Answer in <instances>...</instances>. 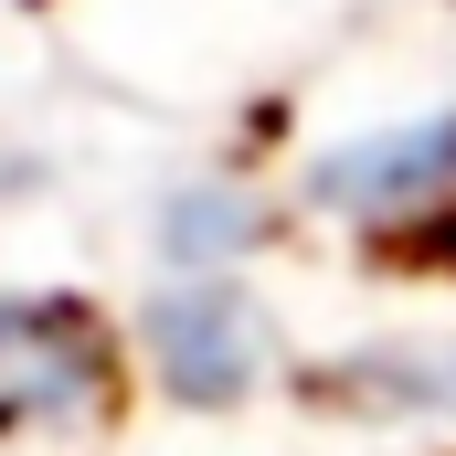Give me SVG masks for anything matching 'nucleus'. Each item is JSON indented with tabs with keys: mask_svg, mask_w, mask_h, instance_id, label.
Masks as SVG:
<instances>
[{
	"mask_svg": "<svg viewBox=\"0 0 456 456\" xmlns=\"http://www.w3.org/2000/svg\"><path fill=\"white\" fill-rule=\"evenodd\" d=\"M350 382H361L382 414H436V425H456V330H446V340L361 350V361H350Z\"/></svg>",
	"mask_w": 456,
	"mask_h": 456,
	"instance_id": "obj_5",
	"label": "nucleus"
},
{
	"mask_svg": "<svg viewBox=\"0 0 456 456\" xmlns=\"http://www.w3.org/2000/svg\"><path fill=\"white\" fill-rule=\"evenodd\" d=\"M255 255H265V191L233 181V170H191L149 224V265H181V276L255 265Z\"/></svg>",
	"mask_w": 456,
	"mask_h": 456,
	"instance_id": "obj_4",
	"label": "nucleus"
},
{
	"mask_svg": "<svg viewBox=\"0 0 456 456\" xmlns=\"http://www.w3.org/2000/svg\"><path fill=\"white\" fill-rule=\"evenodd\" d=\"M127 350L138 371L181 403V414H244L276 371V308L255 297V265H213V276H181V265H149L138 308H127Z\"/></svg>",
	"mask_w": 456,
	"mask_h": 456,
	"instance_id": "obj_1",
	"label": "nucleus"
},
{
	"mask_svg": "<svg viewBox=\"0 0 456 456\" xmlns=\"http://www.w3.org/2000/svg\"><path fill=\"white\" fill-rule=\"evenodd\" d=\"M127 382V340L75 297L0 287V436H96Z\"/></svg>",
	"mask_w": 456,
	"mask_h": 456,
	"instance_id": "obj_2",
	"label": "nucleus"
},
{
	"mask_svg": "<svg viewBox=\"0 0 456 456\" xmlns=\"http://www.w3.org/2000/svg\"><path fill=\"white\" fill-rule=\"evenodd\" d=\"M456 191V107L393 117V127H350L330 149L297 159V213L340 233H403Z\"/></svg>",
	"mask_w": 456,
	"mask_h": 456,
	"instance_id": "obj_3",
	"label": "nucleus"
}]
</instances>
